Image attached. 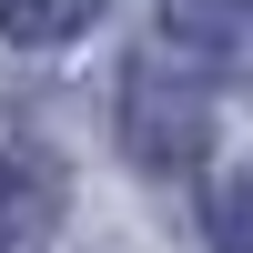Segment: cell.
<instances>
[{
	"instance_id": "2",
	"label": "cell",
	"mask_w": 253,
	"mask_h": 253,
	"mask_svg": "<svg viewBox=\"0 0 253 253\" xmlns=\"http://www.w3.org/2000/svg\"><path fill=\"white\" fill-rule=\"evenodd\" d=\"M71 213V172L51 142H0V253H51Z\"/></svg>"
},
{
	"instance_id": "4",
	"label": "cell",
	"mask_w": 253,
	"mask_h": 253,
	"mask_svg": "<svg viewBox=\"0 0 253 253\" xmlns=\"http://www.w3.org/2000/svg\"><path fill=\"white\" fill-rule=\"evenodd\" d=\"M162 20H172V41H193V51H223V41L243 31V0H162Z\"/></svg>"
},
{
	"instance_id": "3",
	"label": "cell",
	"mask_w": 253,
	"mask_h": 253,
	"mask_svg": "<svg viewBox=\"0 0 253 253\" xmlns=\"http://www.w3.org/2000/svg\"><path fill=\"white\" fill-rule=\"evenodd\" d=\"M91 20H101V0H0V41H20V51H61Z\"/></svg>"
},
{
	"instance_id": "5",
	"label": "cell",
	"mask_w": 253,
	"mask_h": 253,
	"mask_svg": "<svg viewBox=\"0 0 253 253\" xmlns=\"http://www.w3.org/2000/svg\"><path fill=\"white\" fill-rule=\"evenodd\" d=\"M213 243L223 253H253V162L213 182Z\"/></svg>"
},
{
	"instance_id": "1",
	"label": "cell",
	"mask_w": 253,
	"mask_h": 253,
	"mask_svg": "<svg viewBox=\"0 0 253 253\" xmlns=\"http://www.w3.org/2000/svg\"><path fill=\"white\" fill-rule=\"evenodd\" d=\"M122 152H132L142 172H203V152H213V101H203V81L162 71V61H132V71H122Z\"/></svg>"
}]
</instances>
